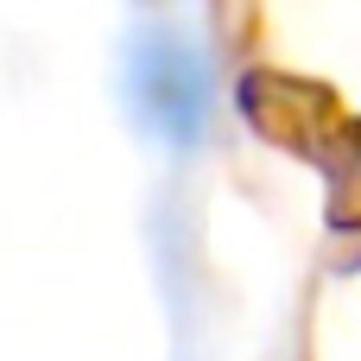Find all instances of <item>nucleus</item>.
Listing matches in <instances>:
<instances>
[{"label":"nucleus","instance_id":"nucleus-1","mask_svg":"<svg viewBox=\"0 0 361 361\" xmlns=\"http://www.w3.org/2000/svg\"><path fill=\"white\" fill-rule=\"evenodd\" d=\"M133 102L165 140H197L209 121V63L184 38L152 32L133 44Z\"/></svg>","mask_w":361,"mask_h":361}]
</instances>
